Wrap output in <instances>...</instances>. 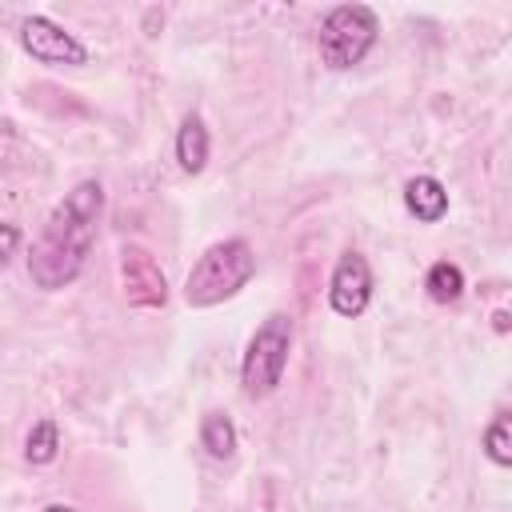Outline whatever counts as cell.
Listing matches in <instances>:
<instances>
[{
    "mask_svg": "<svg viewBox=\"0 0 512 512\" xmlns=\"http://www.w3.org/2000/svg\"><path fill=\"white\" fill-rule=\"evenodd\" d=\"M100 208H104V188L96 180H80L48 216L40 240L32 244V256H28V276L56 292L64 284H72L92 252V240H96V220H100Z\"/></svg>",
    "mask_w": 512,
    "mask_h": 512,
    "instance_id": "6da1fadb",
    "label": "cell"
},
{
    "mask_svg": "<svg viewBox=\"0 0 512 512\" xmlns=\"http://www.w3.org/2000/svg\"><path fill=\"white\" fill-rule=\"evenodd\" d=\"M252 276H256V256H252L248 240H240V236L220 240L192 264V272L184 280V300L192 308H212V304L236 296Z\"/></svg>",
    "mask_w": 512,
    "mask_h": 512,
    "instance_id": "7a4b0ae2",
    "label": "cell"
},
{
    "mask_svg": "<svg viewBox=\"0 0 512 512\" xmlns=\"http://www.w3.org/2000/svg\"><path fill=\"white\" fill-rule=\"evenodd\" d=\"M288 352H292V320L284 312H272L248 340V352H244V364H240L244 396H252V400L272 396L284 380Z\"/></svg>",
    "mask_w": 512,
    "mask_h": 512,
    "instance_id": "3957f363",
    "label": "cell"
},
{
    "mask_svg": "<svg viewBox=\"0 0 512 512\" xmlns=\"http://www.w3.org/2000/svg\"><path fill=\"white\" fill-rule=\"evenodd\" d=\"M380 20L368 4H336L324 20H320V60L336 72L360 64L368 56V48L376 44Z\"/></svg>",
    "mask_w": 512,
    "mask_h": 512,
    "instance_id": "277c9868",
    "label": "cell"
},
{
    "mask_svg": "<svg viewBox=\"0 0 512 512\" xmlns=\"http://www.w3.org/2000/svg\"><path fill=\"white\" fill-rule=\"evenodd\" d=\"M20 44H24V52L32 60L52 64V68H80V64H88V48L72 32H64L60 24H52L48 16H28L20 24Z\"/></svg>",
    "mask_w": 512,
    "mask_h": 512,
    "instance_id": "5b68a950",
    "label": "cell"
},
{
    "mask_svg": "<svg viewBox=\"0 0 512 512\" xmlns=\"http://www.w3.org/2000/svg\"><path fill=\"white\" fill-rule=\"evenodd\" d=\"M368 300H372V268H368V260H364L356 248H348V252L336 260V268H332L328 304H332L336 316L356 320V316L368 308Z\"/></svg>",
    "mask_w": 512,
    "mask_h": 512,
    "instance_id": "8992f818",
    "label": "cell"
},
{
    "mask_svg": "<svg viewBox=\"0 0 512 512\" xmlns=\"http://www.w3.org/2000/svg\"><path fill=\"white\" fill-rule=\"evenodd\" d=\"M120 280H124V296L140 308H160L168 300V280L160 264L136 244L120 252Z\"/></svg>",
    "mask_w": 512,
    "mask_h": 512,
    "instance_id": "52a82bcc",
    "label": "cell"
},
{
    "mask_svg": "<svg viewBox=\"0 0 512 512\" xmlns=\"http://www.w3.org/2000/svg\"><path fill=\"white\" fill-rule=\"evenodd\" d=\"M404 204L420 224H436L448 212V192H444V184L436 176H412L404 184Z\"/></svg>",
    "mask_w": 512,
    "mask_h": 512,
    "instance_id": "ba28073f",
    "label": "cell"
},
{
    "mask_svg": "<svg viewBox=\"0 0 512 512\" xmlns=\"http://www.w3.org/2000/svg\"><path fill=\"white\" fill-rule=\"evenodd\" d=\"M176 160H180V168L192 172V176L208 164V128H204L200 116H184V124H180V132H176Z\"/></svg>",
    "mask_w": 512,
    "mask_h": 512,
    "instance_id": "9c48e42d",
    "label": "cell"
},
{
    "mask_svg": "<svg viewBox=\"0 0 512 512\" xmlns=\"http://www.w3.org/2000/svg\"><path fill=\"white\" fill-rule=\"evenodd\" d=\"M200 444H204V452L212 460H228L236 452V428H232V420L224 412H204V420H200Z\"/></svg>",
    "mask_w": 512,
    "mask_h": 512,
    "instance_id": "30bf717a",
    "label": "cell"
},
{
    "mask_svg": "<svg viewBox=\"0 0 512 512\" xmlns=\"http://www.w3.org/2000/svg\"><path fill=\"white\" fill-rule=\"evenodd\" d=\"M424 288H428V296H432L436 304H452V300H460V292H464V276H460V268H456V264L440 260V264H432V268H428Z\"/></svg>",
    "mask_w": 512,
    "mask_h": 512,
    "instance_id": "8fae6325",
    "label": "cell"
},
{
    "mask_svg": "<svg viewBox=\"0 0 512 512\" xmlns=\"http://www.w3.org/2000/svg\"><path fill=\"white\" fill-rule=\"evenodd\" d=\"M60 452V432H56V420H40L28 440H24V460L28 464H52Z\"/></svg>",
    "mask_w": 512,
    "mask_h": 512,
    "instance_id": "7c38bea8",
    "label": "cell"
},
{
    "mask_svg": "<svg viewBox=\"0 0 512 512\" xmlns=\"http://www.w3.org/2000/svg\"><path fill=\"white\" fill-rule=\"evenodd\" d=\"M484 452H488V460L500 464V468L512 464V416H508V412H500V416L488 424V432H484Z\"/></svg>",
    "mask_w": 512,
    "mask_h": 512,
    "instance_id": "4fadbf2b",
    "label": "cell"
},
{
    "mask_svg": "<svg viewBox=\"0 0 512 512\" xmlns=\"http://www.w3.org/2000/svg\"><path fill=\"white\" fill-rule=\"evenodd\" d=\"M16 248H20V228L0 220V268H8V260L16 256Z\"/></svg>",
    "mask_w": 512,
    "mask_h": 512,
    "instance_id": "5bb4252c",
    "label": "cell"
},
{
    "mask_svg": "<svg viewBox=\"0 0 512 512\" xmlns=\"http://www.w3.org/2000/svg\"><path fill=\"white\" fill-rule=\"evenodd\" d=\"M44 512H76V508H68V504H48Z\"/></svg>",
    "mask_w": 512,
    "mask_h": 512,
    "instance_id": "9a60e30c",
    "label": "cell"
}]
</instances>
